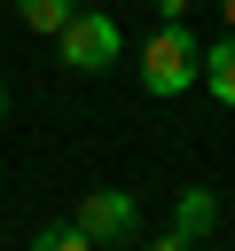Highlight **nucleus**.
Listing matches in <instances>:
<instances>
[{
    "label": "nucleus",
    "mask_w": 235,
    "mask_h": 251,
    "mask_svg": "<svg viewBox=\"0 0 235 251\" xmlns=\"http://www.w3.org/2000/svg\"><path fill=\"white\" fill-rule=\"evenodd\" d=\"M196 78H204V39L188 31V16L157 24V31L141 39V86H149L157 102H172V94H188Z\"/></svg>",
    "instance_id": "obj_1"
},
{
    "label": "nucleus",
    "mask_w": 235,
    "mask_h": 251,
    "mask_svg": "<svg viewBox=\"0 0 235 251\" xmlns=\"http://www.w3.org/2000/svg\"><path fill=\"white\" fill-rule=\"evenodd\" d=\"M55 47H63V63H70V71H86V78H94V71H110V63L125 55V31H118L102 8H78V16L55 31Z\"/></svg>",
    "instance_id": "obj_2"
},
{
    "label": "nucleus",
    "mask_w": 235,
    "mask_h": 251,
    "mask_svg": "<svg viewBox=\"0 0 235 251\" xmlns=\"http://www.w3.org/2000/svg\"><path fill=\"white\" fill-rule=\"evenodd\" d=\"M70 227H78L94 251H102V243H133V235H141V204H133L125 188H94V196H78V220H70Z\"/></svg>",
    "instance_id": "obj_3"
},
{
    "label": "nucleus",
    "mask_w": 235,
    "mask_h": 251,
    "mask_svg": "<svg viewBox=\"0 0 235 251\" xmlns=\"http://www.w3.org/2000/svg\"><path fill=\"white\" fill-rule=\"evenodd\" d=\"M212 227H219V196H212V188H180V204H172V235H180V243H204Z\"/></svg>",
    "instance_id": "obj_4"
},
{
    "label": "nucleus",
    "mask_w": 235,
    "mask_h": 251,
    "mask_svg": "<svg viewBox=\"0 0 235 251\" xmlns=\"http://www.w3.org/2000/svg\"><path fill=\"white\" fill-rule=\"evenodd\" d=\"M204 94L235 110V31H219V39L204 47Z\"/></svg>",
    "instance_id": "obj_5"
},
{
    "label": "nucleus",
    "mask_w": 235,
    "mask_h": 251,
    "mask_svg": "<svg viewBox=\"0 0 235 251\" xmlns=\"http://www.w3.org/2000/svg\"><path fill=\"white\" fill-rule=\"evenodd\" d=\"M16 8H24V31H39V39H55L78 16V0H16Z\"/></svg>",
    "instance_id": "obj_6"
},
{
    "label": "nucleus",
    "mask_w": 235,
    "mask_h": 251,
    "mask_svg": "<svg viewBox=\"0 0 235 251\" xmlns=\"http://www.w3.org/2000/svg\"><path fill=\"white\" fill-rule=\"evenodd\" d=\"M31 251H94V243H86V235L63 220V227H39V235H31Z\"/></svg>",
    "instance_id": "obj_7"
},
{
    "label": "nucleus",
    "mask_w": 235,
    "mask_h": 251,
    "mask_svg": "<svg viewBox=\"0 0 235 251\" xmlns=\"http://www.w3.org/2000/svg\"><path fill=\"white\" fill-rule=\"evenodd\" d=\"M149 8H157V16H164V24H172V16H188V8H196V0H149Z\"/></svg>",
    "instance_id": "obj_8"
},
{
    "label": "nucleus",
    "mask_w": 235,
    "mask_h": 251,
    "mask_svg": "<svg viewBox=\"0 0 235 251\" xmlns=\"http://www.w3.org/2000/svg\"><path fill=\"white\" fill-rule=\"evenodd\" d=\"M141 251H196V243H180V235H157V243H141Z\"/></svg>",
    "instance_id": "obj_9"
},
{
    "label": "nucleus",
    "mask_w": 235,
    "mask_h": 251,
    "mask_svg": "<svg viewBox=\"0 0 235 251\" xmlns=\"http://www.w3.org/2000/svg\"><path fill=\"white\" fill-rule=\"evenodd\" d=\"M219 16H227V31H235V0H219Z\"/></svg>",
    "instance_id": "obj_10"
},
{
    "label": "nucleus",
    "mask_w": 235,
    "mask_h": 251,
    "mask_svg": "<svg viewBox=\"0 0 235 251\" xmlns=\"http://www.w3.org/2000/svg\"><path fill=\"white\" fill-rule=\"evenodd\" d=\"M0 118H8V86H0Z\"/></svg>",
    "instance_id": "obj_11"
}]
</instances>
